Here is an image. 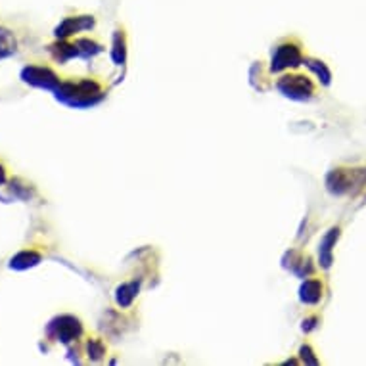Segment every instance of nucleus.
<instances>
[{
  "mask_svg": "<svg viewBox=\"0 0 366 366\" xmlns=\"http://www.w3.org/2000/svg\"><path fill=\"white\" fill-rule=\"evenodd\" d=\"M328 190L336 196H343L353 188L366 186V169H333L326 178Z\"/></svg>",
  "mask_w": 366,
  "mask_h": 366,
  "instance_id": "f257e3e1",
  "label": "nucleus"
},
{
  "mask_svg": "<svg viewBox=\"0 0 366 366\" xmlns=\"http://www.w3.org/2000/svg\"><path fill=\"white\" fill-rule=\"evenodd\" d=\"M290 86L288 88H282L284 92H288V96H294V98H305V96H311L314 92V85L309 81V77L305 75H290Z\"/></svg>",
  "mask_w": 366,
  "mask_h": 366,
  "instance_id": "f03ea898",
  "label": "nucleus"
},
{
  "mask_svg": "<svg viewBox=\"0 0 366 366\" xmlns=\"http://www.w3.org/2000/svg\"><path fill=\"white\" fill-rule=\"evenodd\" d=\"M338 238H340V229L336 227L324 236V240H322V246H321V263L322 267H330L332 265V246L338 242Z\"/></svg>",
  "mask_w": 366,
  "mask_h": 366,
  "instance_id": "7ed1b4c3",
  "label": "nucleus"
},
{
  "mask_svg": "<svg viewBox=\"0 0 366 366\" xmlns=\"http://www.w3.org/2000/svg\"><path fill=\"white\" fill-rule=\"evenodd\" d=\"M322 297V282L321 280H309L301 288V299L307 303H319Z\"/></svg>",
  "mask_w": 366,
  "mask_h": 366,
  "instance_id": "20e7f679",
  "label": "nucleus"
},
{
  "mask_svg": "<svg viewBox=\"0 0 366 366\" xmlns=\"http://www.w3.org/2000/svg\"><path fill=\"white\" fill-rule=\"evenodd\" d=\"M311 66H313V69L316 72V75H319V79H321L322 83H324V85H330V77H332V75L328 72V67L324 66L322 62H313Z\"/></svg>",
  "mask_w": 366,
  "mask_h": 366,
  "instance_id": "39448f33",
  "label": "nucleus"
}]
</instances>
